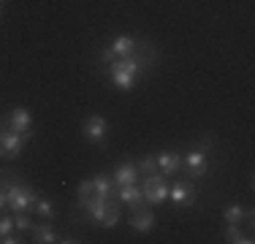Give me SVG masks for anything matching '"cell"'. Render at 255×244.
<instances>
[{
    "instance_id": "18",
    "label": "cell",
    "mask_w": 255,
    "mask_h": 244,
    "mask_svg": "<svg viewBox=\"0 0 255 244\" xmlns=\"http://www.w3.org/2000/svg\"><path fill=\"white\" fill-rule=\"evenodd\" d=\"M245 217H247V209L239 204H231V206H226V212H223V220H226V223H234V225H239Z\"/></svg>"
},
{
    "instance_id": "20",
    "label": "cell",
    "mask_w": 255,
    "mask_h": 244,
    "mask_svg": "<svg viewBox=\"0 0 255 244\" xmlns=\"http://www.w3.org/2000/svg\"><path fill=\"white\" fill-rule=\"evenodd\" d=\"M136 168H138V174L147 176V174H155V171H157V163H155V157H152V155H144L141 160L136 163Z\"/></svg>"
},
{
    "instance_id": "22",
    "label": "cell",
    "mask_w": 255,
    "mask_h": 244,
    "mask_svg": "<svg viewBox=\"0 0 255 244\" xmlns=\"http://www.w3.org/2000/svg\"><path fill=\"white\" fill-rule=\"evenodd\" d=\"M11 231H14V220H11V217H0V239L8 236Z\"/></svg>"
},
{
    "instance_id": "23",
    "label": "cell",
    "mask_w": 255,
    "mask_h": 244,
    "mask_svg": "<svg viewBox=\"0 0 255 244\" xmlns=\"http://www.w3.org/2000/svg\"><path fill=\"white\" fill-rule=\"evenodd\" d=\"M0 242H3V244H16V242H19V239H16L14 234H8V236H3V239H0Z\"/></svg>"
},
{
    "instance_id": "5",
    "label": "cell",
    "mask_w": 255,
    "mask_h": 244,
    "mask_svg": "<svg viewBox=\"0 0 255 244\" xmlns=\"http://www.w3.org/2000/svg\"><path fill=\"white\" fill-rule=\"evenodd\" d=\"M27 141H30L27 133H16V130H8V127L0 125V157L3 160H14L25 149Z\"/></svg>"
},
{
    "instance_id": "16",
    "label": "cell",
    "mask_w": 255,
    "mask_h": 244,
    "mask_svg": "<svg viewBox=\"0 0 255 244\" xmlns=\"http://www.w3.org/2000/svg\"><path fill=\"white\" fill-rule=\"evenodd\" d=\"M57 239H60L57 231H54L49 223L33 225V242H38V244H52V242H57Z\"/></svg>"
},
{
    "instance_id": "24",
    "label": "cell",
    "mask_w": 255,
    "mask_h": 244,
    "mask_svg": "<svg viewBox=\"0 0 255 244\" xmlns=\"http://www.w3.org/2000/svg\"><path fill=\"white\" fill-rule=\"evenodd\" d=\"M198 149H204V152H206V149H212V138H204V141L198 144Z\"/></svg>"
},
{
    "instance_id": "10",
    "label": "cell",
    "mask_w": 255,
    "mask_h": 244,
    "mask_svg": "<svg viewBox=\"0 0 255 244\" xmlns=\"http://www.w3.org/2000/svg\"><path fill=\"white\" fill-rule=\"evenodd\" d=\"M182 168H185L190 176L201 179V176L206 174V171H209V157H206V152H204V149L193 146V149L185 155V160H182Z\"/></svg>"
},
{
    "instance_id": "4",
    "label": "cell",
    "mask_w": 255,
    "mask_h": 244,
    "mask_svg": "<svg viewBox=\"0 0 255 244\" xmlns=\"http://www.w3.org/2000/svg\"><path fill=\"white\" fill-rule=\"evenodd\" d=\"M141 193H144V201H147L149 206H160L163 201H168V182H166V176H163L160 171L147 174V179H144V185H141Z\"/></svg>"
},
{
    "instance_id": "7",
    "label": "cell",
    "mask_w": 255,
    "mask_h": 244,
    "mask_svg": "<svg viewBox=\"0 0 255 244\" xmlns=\"http://www.w3.org/2000/svg\"><path fill=\"white\" fill-rule=\"evenodd\" d=\"M138 46L141 44H138L133 35H117V38L112 41V46L101 52V63H112V60H117V57H130V54H136Z\"/></svg>"
},
{
    "instance_id": "19",
    "label": "cell",
    "mask_w": 255,
    "mask_h": 244,
    "mask_svg": "<svg viewBox=\"0 0 255 244\" xmlns=\"http://www.w3.org/2000/svg\"><path fill=\"white\" fill-rule=\"evenodd\" d=\"M33 209H35V215L44 217V220H54V215H57V209H54V204H52L49 198H38Z\"/></svg>"
},
{
    "instance_id": "11",
    "label": "cell",
    "mask_w": 255,
    "mask_h": 244,
    "mask_svg": "<svg viewBox=\"0 0 255 244\" xmlns=\"http://www.w3.org/2000/svg\"><path fill=\"white\" fill-rule=\"evenodd\" d=\"M117 201H120V204H125V206H130L133 212L141 209V206H147V201H144V193H141V187H138L136 182H133V185L117 187Z\"/></svg>"
},
{
    "instance_id": "15",
    "label": "cell",
    "mask_w": 255,
    "mask_h": 244,
    "mask_svg": "<svg viewBox=\"0 0 255 244\" xmlns=\"http://www.w3.org/2000/svg\"><path fill=\"white\" fill-rule=\"evenodd\" d=\"M130 228L136 231V234H149V231L155 228V215L152 209H136V215L130 217Z\"/></svg>"
},
{
    "instance_id": "13",
    "label": "cell",
    "mask_w": 255,
    "mask_h": 244,
    "mask_svg": "<svg viewBox=\"0 0 255 244\" xmlns=\"http://www.w3.org/2000/svg\"><path fill=\"white\" fill-rule=\"evenodd\" d=\"M155 163H157V171H160L163 176H171L182 168V157L177 155V152H168V149L160 152V155L155 157Z\"/></svg>"
},
{
    "instance_id": "12",
    "label": "cell",
    "mask_w": 255,
    "mask_h": 244,
    "mask_svg": "<svg viewBox=\"0 0 255 244\" xmlns=\"http://www.w3.org/2000/svg\"><path fill=\"white\" fill-rule=\"evenodd\" d=\"M114 195V182L109 176H93L90 179V201H106Z\"/></svg>"
},
{
    "instance_id": "3",
    "label": "cell",
    "mask_w": 255,
    "mask_h": 244,
    "mask_svg": "<svg viewBox=\"0 0 255 244\" xmlns=\"http://www.w3.org/2000/svg\"><path fill=\"white\" fill-rule=\"evenodd\" d=\"M82 209H87L90 220H93L95 225H101V228H114V225L120 223V217H123V215H120V201H114V198L87 201Z\"/></svg>"
},
{
    "instance_id": "14",
    "label": "cell",
    "mask_w": 255,
    "mask_h": 244,
    "mask_svg": "<svg viewBox=\"0 0 255 244\" xmlns=\"http://www.w3.org/2000/svg\"><path fill=\"white\" fill-rule=\"evenodd\" d=\"M112 182H114V187H123V185H133V182H138L136 163H120V166L114 168Z\"/></svg>"
},
{
    "instance_id": "1",
    "label": "cell",
    "mask_w": 255,
    "mask_h": 244,
    "mask_svg": "<svg viewBox=\"0 0 255 244\" xmlns=\"http://www.w3.org/2000/svg\"><path fill=\"white\" fill-rule=\"evenodd\" d=\"M144 68H147V57H144L141 46H138L136 54H130V57L112 60L109 63V76H112V84L117 90H133Z\"/></svg>"
},
{
    "instance_id": "26",
    "label": "cell",
    "mask_w": 255,
    "mask_h": 244,
    "mask_svg": "<svg viewBox=\"0 0 255 244\" xmlns=\"http://www.w3.org/2000/svg\"><path fill=\"white\" fill-rule=\"evenodd\" d=\"M0 16H3V3H0Z\"/></svg>"
},
{
    "instance_id": "25",
    "label": "cell",
    "mask_w": 255,
    "mask_h": 244,
    "mask_svg": "<svg viewBox=\"0 0 255 244\" xmlns=\"http://www.w3.org/2000/svg\"><path fill=\"white\" fill-rule=\"evenodd\" d=\"M3 206H8V204H5V190H3V185H0V209H3Z\"/></svg>"
},
{
    "instance_id": "21",
    "label": "cell",
    "mask_w": 255,
    "mask_h": 244,
    "mask_svg": "<svg viewBox=\"0 0 255 244\" xmlns=\"http://www.w3.org/2000/svg\"><path fill=\"white\" fill-rule=\"evenodd\" d=\"M14 228H19V231H33L30 212H14Z\"/></svg>"
},
{
    "instance_id": "6",
    "label": "cell",
    "mask_w": 255,
    "mask_h": 244,
    "mask_svg": "<svg viewBox=\"0 0 255 244\" xmlns=\"http://www.w3.org/2000/svg\"><path fill=\"white\" fill-rule=\"evenodd\" d=\"M82 138L90 144L103 146L109 141V120L101 117V114H90V117L82 122Z\"/></svg>"
},
{
    "instance_id": "17",
    "label": "cell",
    "mask_w": 255,
    "mask_h": 244,
    "mask_svg": "<svg viewBox=\"0 0 255 244\" xmlns=\"http://www.w3.org/2000/svg\"><path fill=\"white\" fill-rule=\"evenodd\" d=\"M223 239H226L228 244H253V236H245V234H242V228H239V225H234V223H226Z\"/></svg>"
},
{
    "instance_id": "9",
    "label": "cell",
    "mask_w": 255,
    "mask_h": 244,
    "mask_svg": "<svg viewBox=\"0 0 255 244\" xmlns=\"http://www.w3.org/2000/svg\"><path fill=\"white\" fill-rule=\"evenodd\" d=\"M168 201L179 209H190L196 204V187L185 179H177L174 185H168Z\"/></svg>"
},
{
    "instance_id": "8",
    "label": "cell",
    "mask_w": 255,
    "mask_h": 244,
    "mask_svg": "<svg viewBox=\"0 0 255 244\" xmlns=\"http://www.w3.org/2000/svg\"><path fill=\"white\" fill-rule=\"evenodd\" d=\"M0 125L8 127V130H16V133H27V136H33V117H30V112H27L25 106H14L3 120H0Z\"/></svg>"
},
{
    "instance_id": "2",
    "label": "cell",
    "mask_w": 255,
    "mask_h": 244,
    "mask_svg": "<svg viewBox=\"0 0 255 244\" xmlns=\"http://www.w3.org/2000/svg\"><path fill=\"white\" fill-rule=\"evenodd\" d=\"M0 185H3L5 190V204L11 206L14 212H30L35 206V201H38V195L30 185H22V182H5L3 176H0Z\"/></svg>"
}]
</instances>
